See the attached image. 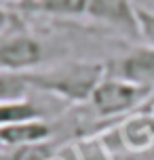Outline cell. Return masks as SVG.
<instances>
[{"label": "cell", "instance_id": "obj_1", "mask_svg": "<svg viewBox=\"0 0 154 160\" xmlns=\"http://www.w3.org/2000/svg\"><path fill=\"white\" fill-rule=\"evenodd\" d=\"M108 76V63L93 59L51 61L25 72L30 87L64 103H89L93 91Z\"/></svg>", "mask_w": 154, "mask_h": 160}, {"label": "cell", "instance_id": "obj_2", "mask_svg": "<svg viewBox=\"0 0 154 160\" xmlns=\"http://www.w3.org/2000/svg\"><path fill=\"white\" fill-rule=\"evenodd\" d=\"M51 61L47 44L25 28L23 19L0 36V70L25 74Z\"/></svg>", "mask_w": 154, "mask_h": 160}, {"label": "cell", "instance_id": "obj_3", "mask_svg": "<svg viewBox=\"0 0 154 160\" xmlns=\"http://www.w3.org/2000/svg\"><path fill=\"white\" fill-rule=\"evenodd\" d=\"M150 95H152V87L108 74L93 91L89 99V108L95 112V116H101V118L116 116L118 118V116L137 110Z\"/></svg>", "mask_w": 154, "mask_h": 160}, {"label": "cell", "instance_id": "obj_4", "mask_svg": "<svg viewBox=\"0 0 154 160\" xmlns=\"http://www.w3.org/2000/svg\"><path fill=\"white\" fill-rule=\"evenodd\" d=\"M135 7L137 2L133 0H91L87 17L104 23L105 28H112L114 32L131 40H141Z\"/></svg>", "mask_w": 154, "mask_h": 160}, {"label": "cell", "instance_id": "obj_5", "mask_svg": "<svg viewBox=\"0 0 154 160\" xmlns=\"http://www.w3.org/2000/svg\"><path fill=\"white\" fill-rule=\"evenodd\" d=\"M114 131L129 154L144 156L154 152V114H129Z\"/></svg>", "mask_w": 154, "mask_h": 160}, {"label": "cell", "instance_id": "obj_6", "mask_svg": "<svg viewBox=\"0 0 154 160\" xmlns=\"http://www.w3.org/2000/svg\"><path fill=\"white\" fill-rule=\"evenodd\" d=\"M51 135H53V127L44 118L15 122V124L0 127V148L15 150V148H28V145H40L47 143Z\"/></svg>", "mask_w": 154, "mask_h": 160}, {"label": "cell", "instance_id": "obj_7", "mask_svg": "<svg viewBox=\"0 0 154 160\" xmlns=\"http://www.w3.org/2000/svg\"><path fill=\"white\" fill-rule=\"evenodd\" d=\"M89 2L91 0H23L17 4V11L53 19H78L87 17Z\"/></svg>", "mask_w": 154, "mask_h": 160}, {"label": "cell", "instance_id": "obj_8", "mask_svg": "<svg viewBox=\"0 0 154 160\" xmlns=\"http://www.w3.org/2000/svg\"><path fill=\"white\" fill-rule=\"evenodd\" d=\"M34 118H44V110L32 97L0 103V127L15 124V122H25V120H34Z\"/></svg>", "mask_w": 154, "mask_h": 160}, {"label": "cell", "instance_id": "obj_9", "mask_svg": "<svg viewBox=\"0 0 154 160\" xmlns=\"http://www.w3.org/2000/svg\"><path fill=\"white\" fill-rule=\"evenodd\" d=\"M34 88L25 78V74L19 72H7L0 70V103L2 101H19V99H28L32 97Z\"/></svg>", "mask_w": 154, "mask_h": 160}, {"label": "cell", "instance_id": "obj_10", "mask_svg": "<svg viewBox=\"0 0 154 160\" xmlns=\"http://www.w3.org/2000/svg\"><path fill=\"white\" fill-rule=\"evenodd\" d=\"M137 13V23H139V36L141 42L148 47H154V8H148L144 4L135 7Z\"/></svg>", "mask_w": 154, "mask_h": 160}, {"label": "cell", "instance_id": "obj_11", "mask_svg": "<svg viewBox=\"0 0 154 160\" xmlns=\"http://www.w3.org/2000/svg\"><path fill=\"white\" fill-rule=\"evenodd\" d=\"M19 19H21V17H17L13 8H7V7L0 4V36L7 32V30H11Z\"/></svg>", "mask_w": 154, "mask_h": 160}, {"label": "cell", "instance_id": "obj_12", "mask_svg": "<svg viewBox=\"0 0 154 160\" xmlns=\"http://www.w3.org/2000/svg\"><path fill=\"white\" fill-rule=\"evenodd\" d=\"M21 2H23V0H0V4H2V7H4V4H21Z\"/></svg>", "mask_w": 154, "mask_h": 160}, {"label": "cell", "instance_id": "obj_13", "mask_svg": "<svg viewBox=\"0 0 154 160\" xmlns=\"http://www.w3.org/2000/svg\"><path fill=\"white\" fill-rule=\"evenodd\" d=\"M8 158V152H7V148H0V160H7Z\"/></svg>", "mask_w": 154, "mask_h": 160}]
</instances>
